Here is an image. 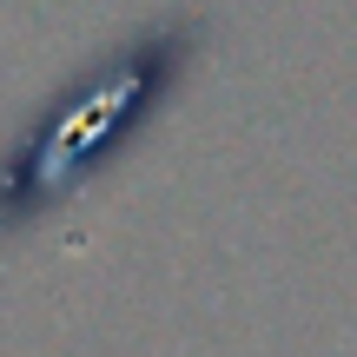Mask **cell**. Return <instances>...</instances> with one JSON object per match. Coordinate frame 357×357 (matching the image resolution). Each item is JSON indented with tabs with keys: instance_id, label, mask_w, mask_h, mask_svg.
I'll use <instances>...</instances> for the list:
<instances>
[{
	"instance_id": "obj_1",
	"label": "cell",
	"mask_w": 357,
	"mask_h": 357,
	"mask_svg": "<svg viewBox=\"0 0 357 357\" xmlns=\"http://www.w3.org/2000/svg\"><path fill=\"white\" fill-rule=\"evenodd\" d=\"M172 93V53H119L113 66L86 73L26 126L13 159H0V225H26L53 199L100 172L106 153L132 139L153 119V106Z\"/></svg>"
}]
</instances>
